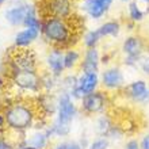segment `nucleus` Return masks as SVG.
Wrapping results in <instances>:
<instances>
[{
	"label": "nucleus",
	"mask_w": 149,
	"mask_h": 149,
	"mask_svg": "<svg viewBox=\"0 0 149 149\" xmlns=\"http://www.w3.org/2000/svg\"><path fill=\"white\" fill-rule=\"evenodd\" d=\"M114 123H115V121H114V118L111 117L109 113L96 115L94 119L95 134H96V136H103V137H106L107 133L110 132V129L113 127Z\"/></svg>",
	"instance_id": "21"
},
{
	"label": "nucleus",
	"mask_w": 149,
	"mask_h": 149,
	"mask_svg": "<svg viewBox=\"0 0 149 149\" xmlns=\"http://www.w3.org/2000/svg\"><path fill=\"white\" fill-rule=\"evenodd\" d=\"M137 1H140V3L145 4V6H149V0H137Z\"/></svg>",
	"instance_id": "31"
},
{
	"label": "nucleus",
	"mask_w": 149,
	"mask_h": 149,
	"mask_svg": "<svg viewBox=\"0 0 149 149\" xmlns=\"http://www.w3.org/2000/svg\"><path fill=\"white\" fill-rule=\"evenodd\" d=\"M83 58V50L77 47H67L64 49V65H65V71L74 72L79 69L80 63Z\"/></svg>",
	"instance_id": "20"
},
{
	"label": "nucleus",
	"mask_w": 149,
	"mask_h": 149,
	"mask_svg": "<svg viewBox=\"0 0 149 149\" xmlns=\"http://www.w3.org/2000/svg\"><path fill=\"white\" fill-rule=\"evenodd\" d=\"M100 90V73L96 72H79L77 73V84L74 90L71 92V96L80 102L86 95L92 94L95 91Z\"/></svg>",
	"instance_id": "10"
},
{
	"label": "nucleus",
	"mask_w": 149,
	"mask_h": 149,
	"mask_svg": "<svg viewBox=\"0 0 149 149\" xmlns=\"http://www.w3.org/2000/svg\"><path fill=\"white\" fill-rule=\"evenodd\" d=\"M43 65L46 72L53 74L54 77L61 79L65 74V65H64V49L63 47L49 46L43 56Z\"/></svg>",
	"instance_id": "13"
},
{
	"label": "nucleus",
	"mask_w": 149,
	"mask_h": 149,
	"mask_svg": "<svg viewBox=\"0 0 149 149\" xmlns=\"http://www.w3.org/2000/svg\"><path fill=\"white\" fill-rule=\"evenodd\" d=\"M36 11L38 7L31 0H10L4 10V20L12 27H23L27 16Z\"/></svg>",
	"instance_id": "6"
},
{
	"label": "nucleus",
	"mask_w": 149,
	"mask_h": 149,
	"mask_svg": "<svg viewBox=\"0 0 149 149\" xmlns=\"http://www.w3.org/2000/svg\"><path fill=\"white\" fill-rule=\"evenodd\" d=\"M52 138L47 136L46 127L45 129H31V132L29 133V136L22 138V141L24 145H29L36 149H46L49 146Z\"/></svg>",
	"instance_id": "17"
},
{
	"label": "nucleus",
	"mask_w": 149,
	"mask_h": 149,
	"mask_svg": "<svg viewBox=\"0 0 149 149\" xmlns=\"http://www.w3.org/2000/svg\"><path fill=\"white\" fill-rule=\"evenodd\" d=\"M36 104L41 117H56L58 107V96L56 92H41L36 98Z\"/></svg>",
	"instance_id": "15"
},
{
	"label": "nucleus",
	"mask_w": 149,
	"mask_h": 149,
	"mask_svg": "<svg viewBox=\"0 0 149 149\" xmlns=\"http://www.w3.org/2000/svg\"><path fill=\"white\" fill-rule=\"evenodd\" d=\"M4 76L22 94H33L37 98L42 92V73L38 69H11L4 72Z\"/></svg>",
	"instance_id": "4"
},
{
	"label": "nucleus",
	"mask_w": 149,
	"mask_h": 149,
	"mask_svg": "<svg viewBox=\"0 0 149 149\" xmlns=\"http://www.w3.org/2000/svg\"><path fill=\"white\" fill-rule=\"evenodd\" d=\"M0 149H16V145L7 137H0Z\"/></svg>",
	"instance_id": "26"
},
{
	"label": "nucleus",
	"mask_w": 149,
	"mask_h": 149,
	"mask_svg": "<svg viewBox=\"0 0 149 149\" xmlns=\"http://www.w3.org/2000/svg\"><path fill=\"white\" fill-rule=\"evenodd\" d=\"M126 14H127V20L130 23L138 24L145 20L146 15L149 14V6H145L137 0H133L129 4H126Z\"/></svg>",
	"instance_id": "19"
},
{
	"label": "nucleus",
	"mask_w": 149,
	"mask_h": 149,
	"mask_svg": "<svg viewBox=\"0 0 149 149\" xmlns=\"http://www.w3.org/2000/svg\"><path fill=\"white\" fill-rule=\"evenodd\" d=\"M110 103V94L100 88V90L95 91L92 94L86 95L79 102V107H80V111L83 114H86L88 117H96V115L107 113Z\"/></svg>",
	"instance_id": "8"
},
{
	"label": "nucleus",
	"mask_w": 149,
	"mask_h": 149,
	"mask_svg": "<svg viewBox=\"0 0 149 149\" xmlns=\"http://www.w3.org/2000/svg\"><path fill=\"white\" fill-rule=\"evenodd\" d=\"M8 1H10V0H0V10H1V7H3L6 3H8Z\"/></svg>",
	"instance_id": "30"
},
{
	"label": "nucleus",
	"mask_w": 149,
	"mask_h": 149,
	"mask_svg": "<svg viewBox=\"0 0 149 149\" xmlns=\"http://www.w3.org/2000/svg\"><path fill=\"white\" fill-rule=\"evenodd\" d=\"M16 149H36V148H31V146H29V145H24L23 142H18Z\"/></svg>",
	"instance_id": "29"
},
{
	"label": "nucleus",
	"mask_w": 149,
	"mask_h": 149,
	"mask_svg": "<svg viewBox=\"0 0 149 149\" xmlns=\"http://www.w3.org/2000/svg\"><path fill=\"white\" fill-rule=\"evenodd\" d=\"M115 0H79L77 10L87 19L100 22L109 15Z\"/></svg>",
	"instance_id": "9"
},
{
	"label": "nucleus",
	"mask_w": 149,
	"mask_h": 149,
	"mask_svg": "<svg viewBox=\"0 0 149 149\" xmlns=\"http://www.w3.org/2000/svg\"><path fill=\"white\" fill-rule=\"evenodd\" d=\"M146 54H149V41H148V46H146Z\"/></svg>",
	"instance_id": "33"
},
{
	"label": "nucleus",
	"mask_w": 149,
	"mask_h": 149,
	"mask_svg": "<svg viewBox=\"0 0 149 149\" xmlns=\"http://www.w3.org/2000/svg\"><path fill=\"white\" fill-rule=\"evenodd\" d=\"M122 149H141V146H140V140L136 137L127 138V140L123 142Z\"/></svg>",
	"instance_id": "25"
},
{
	"label": "nucleus",
	"mask_w": 149,
	"mask_h": 149,
	"mask_svg": "<svg viewBox=\"0 0 149 149\" xmlns=\"http://www.w3.org/2000/svg\"><path fill=\"white\" fill-rule=\"evenodd\" d=\"M58 107L54 119L50 125L46 126V133L50 138H64L68 137L72 132V125L80 113L77 102L71 96L69 92L58 91Z\"/></svg>",
	"instance_id": "3"
},
{
	"label": "nucleus",
	"mask_w": 149,
	"mask_h": 149,
	"mask_svg": "<svg viewBox=\"0 0 149 149\" xmlns=\"http://www.w3.org/2000/svg\"><path fill=\"white\" fill-rule=\"evenodd\" d=\"M74 0H45L43 1V16H54L61 19H71L76 12Z\"/></svg>",
	"instance_id": "12"
},
{
	"label": "nucleus",
	"mask_w": 149,
	"mask_h": 149,
	"mask_svg": "<svg viewBox=\"0 0 149 149\" xmlns=\"http://www.w3.org/2000/svg\"><path fill=\"white\" fill-rule=\"evenodd\" d=\"M118 1H121V3H123V4H129L130 1H133V0H118Z\"/></svg>",
	"instance_id": "32"
},
{
	"label": "nucleus",
	"mask_w": 149,
	"mask_h": 149,
	"mask_svg": "<svg viewBox=\"0 0 149 149\" xmlns=\"http://www.w3.org/2000/svg\"><path fill=\"white\" fill-rule=\"evenodd\" d=\"M52 149H53V148H52Z\"/></svg>",
	"instance_id": "34"
},
{
	"label": "nucleus",
	"mask_w": 149,
	"mask_h": 149,
	"mask_svg": "<svg viewBox=\"0 0 149 149\" xmlns=\"http://www.w3.org/2000/svg\"><path fill=\"white\" fill-rule=\"evenodd\" d=\"M138 140H140V146H141V149H149V130H146Z\"/></svg>",
	"instance_id": "27"
},
{
	"label": "nucleus",
	"mask_w": 149,
	"mask_h": 149,
	"mask_svg": "<svg viewBox=\"0 0 149 149\" xmlns=\"http://www.w3.org/2000/svg\"><path fill=\"white\" fill-rule=\"evenodd\" d=\"M102 42V38L98 34L96 29H87L86 31L81 34L80 38V43L83 45L84 49H92V47H99Z\"/></svg>",
	"instance_id": "22"
},
{
	"label": "nucleus",
	"mask_w": 149,
	"mask_h": 149,
	"mask_svg": "<svg viewBox=\"0 0 149 149\" xmlns=\"http://www.w3.org/2000/svg\"><path fill=\"white\" fill-rule=\"evenodd\" d=\"M6 129H7V125H6V119H4L3 109H0V133L4 132Z\"/></svg>",
	"instance_id": "28"
},
{
	"label": "nucleus",
	"mask_w": 149,
	"mask_h": 149,
	"mask_svg": "<svg viewBox=\"0 0 149 149\" xmlns=\"http://www.w3.org/2000/svg\"><path fill=\"white\" fill-rule=\"evenodd\" d=\"M79 71L100 73V71H102V52L99 47L83 50V58L80 63V67H79Z\"/></svg>",
	"instance_id": "14"
},
{
	"label": "nucleus",
	"mask_w": 149,
	"mask_h": 149,
	"mask_svg": "<svg viewBox=\"0 0 149 149\" xmlns=\"http://www.w3.org/2000/svg\"><path fill=\"white\" fill-rule=\"evenodd\" d=\"M41 38V30L31 27H22L15 33L12 45L15 49H30L33 43Z\"/></svg>",
	"instance_id": "16"
},
{
	"label": "nucleus",
	"mask_w": 149,
	"mask_h": 149,
	"mask_svg": "<svg viewBox=\"0 0 149 149\" xmlns=\"http://www.w3.org/2000/svg\"><path fill=\"white\" fill-rule=\"evenodd\" d=\"M111 142L109 138L103 136H96L90 141V145L87 149H110Z\"/></svg>",
	"instance_id": "23"
},
{
	"label": "nucleus",
	"mask_w": 149,
	"mask_h": 149,
	"mask_svg": "<svg viewBox=\"0 0 149 149\" xmlns=\"http://www.w3.org/2000/svg\"><path fill=\"white\" fill-rule=\"evenodd\" d=\"M72 19H61L54 16H43L42 26H41V38L49 45L56 47H74L80 41L74 31Z\"/></svg>",
	"instance_id": "2"
},
{
	"label": "nucleus",
	"mask_w": 149,
	"mask_h": 149,
	"mask_svg": "<svg viewBox=\"0 0 149 149\" xmlns=\"http://www.w3.org/2000/svg\"><path fill=\"white\" fill-rule=\"evenodd\" d=\"M122 92L125 95V98L132 103L145 106L149 103V80L142 77L134 79L126 84Z\"/></svg>",
	"instance_id": "11"
},
{
	"label": "nucleus",
	"mask_w": 149,
	"mask_h": 149,
	"mask_svg": "<svg viewBox=\"0 0 149 149\" xmlns=\"http://www.w3.org/2000/svg\"><path fill=\"white\" fill-rule=\"evenodd\" d=\"M95 29H96L98 34L100 36L102 41L106 38H118L122 31V23L121 20L111 18V19H106L100 22L99 26H96Z\"/></svg>",
	"instance_id": "18"
},
{
	"label": "nucleus",
	"mask_w": 149,
	"mask_h": 149,
	"mask_svg": "<svg viewBox=\"0 0 149 149\" xmlns=\"http://www.w3.org/2000/svg\"><path fill=\"white\" fill-rule=\"evenodd\" d=\"M123 136H125V129H123L121 125L114 123L113 127L110 129V132L107 133L106 138H109L110 142H118V141H121L122 138H123Z\"/></svg>",
	"instance_id": "24"
},
{
	"label": "nucleus",
	"mask_w": 149,
	"mask_h": 149,
	"mask_svg": "<svg viewBox=\"0 0 149 149\" xmlns=\"http://www.w3.org/2000/svg\"><path fill=\"white\" fill-rule=\"evenodd\" d=\"M146 41L141 34L130 33L122 39L119 52L122 54V65L127 69H137L140 60L146 54Z\"/></svg>",
	"instance_id": "5"
},
{
	"label": "nucleus",
	"mask_w": 149,
	"mask_h": 149,
	"mask_svg": "<svg viewBox=\"0 0 149 149\" xmlns=\"http://www.w3.org/2000/svg\"><path fill=\"white\" fill-rule=\"evenodd\" d=\"M125 69L119 64H110L100 71V88L109 94L122 92L126 87Z\"/></svg>",
	"instance_id": "7"
},
{
	"label": "nucleus",
	"mask_w": 149,
	"mask_h": 149,
	"mask_svg": "<svg viewBox=\"0 0 149 149\" xmlns=\"http://www.w3.org/2000/svg\"><path fill=\"white\" fill-rule=\"evenodd\" d=\"M7 130L14 133H24L31 130L41 119L36 102H29L23 99H16L7 103L3 109Z\"/></svg>",
	"instance_id": "1"
}]
</instances>
